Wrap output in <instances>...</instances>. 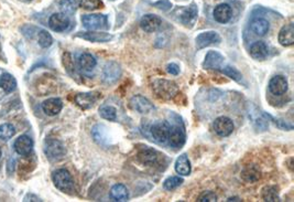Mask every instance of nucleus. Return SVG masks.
<instances>
[{"instance_id": "nucleus-41", "label": "nucleus", "mask_w": 294, "mask_h": 202, "mask_svg": "<svg viewBox=\"0 0 294 202\" xmlns=\"http://www.w3.org/2000/svg\"><path fill=\"white\" fill-rule=\"evenodd\" d=\"M63 63H64V67H65L66 71L70 73V74L74 75L75 73V66L74 63H73L72 61V58H71V54L70 53H65L64 54V58H63Z\"/></svg>"}, {"instance_id": "nucleus-11", "label": "nucleus", "mask_w": 294, "mask_h": 202, "mask_svg": "<svg viewBox=\"0 0 294 202\" xmlns=\"http://www.w3.org/2000/svg\"><path fill=\"white\" fill-rule=\"evenodd\" d=\"M137 158L142 165L145 166H153L159 160V154L155 149L150 147H142L137 154Z\"/></svg>"}, {"instance_id": "nucleus-12", "label": "nucleus", "mask_w": 294, "mask_h": 202, "mask_svg": "<svg viewBox=\"0 0 294 202\" xmlns=\"http://www.w3.org/2000/svg\"><path fill=\"white\" fill-rule=\"evenodd\" d=\"M14 148L20 156H29L33 149V140L27 135H21L15 140Z\"/></svg>"}, {"instance_id": "nucleus-22", "label": "nucleus", "mask_w": 294, "mask_h": 202, "mask_svg": "<svg viewBox=\"0 0 294 202\" xmlns=\"http://www.w3.org/2000/svg\"><path fill=\"white\" fill-rule=\"evenodd\" d=\"M249 53L252 55V59L258 60V61H262V60H265L268 57V54H269V49H268L266 42L257 41L250 46Z\"/></svg>"}, {"instance_id": "nucleus-10", "label": "nucleus", "mask_w": 294, "mask_h": 202, "mask_svg": "<svg viewBox=\"0 0 294 202\" xmlns=\"http://www.w3.org/2000/svg\"><path fill=\"white\" fill-rule=\"evenodd\" d=\"M130 106L133 111L140 114H149L154 110V105L148 98L142 95H135L130 100Z\"/></svg>"}, {"instance_id": "nucleus-47", "label": "nucleus", "mask_w": 294, "mask_h": 202, "mask_svg": "<svg viewBox=\"0 0 294 202\" xmlns=\"http://www.w3.org/2000/svg\"><path fill=\"white\" fill-rule=\"evenodd\" d=\"M0 157H1V149H0Z\"/></svg>"}, {"instance_id": "nucleus-36", "label": "nucleus", "mask_w": 294, "mask_h": 202, "mask_svg": "<svg viewBox=\"0 0 294 202\" xmlns=\"http://www.w3.org/2000/svg\"><path fill=\"white\" fill-rule=\"evenodd\" d=\"M38 44L40 45L41 48L46 49L53 44V38H52L51 34L45 31V30H41V31L38 33Z\"/></svg>"}, {"instance_id": "nucleus-45", "label": "nucleus", "mask_w": 294, "mask_h": 202, "mask_svg": "<svg viewBox=\"0 0 294 202\" xmlns=\"http://www.w3.org/2000/svg\"><path fill=\"white\" fill-rule=\"evenodd\" d=\"M24 201H42L40 198H38L37 196H33V195H28L25 196L24 198Z\"/></svg>"}, {"instance_id": "nucleus-16", "label": "nucleus", "mask_w": 294, "mask_h": 202, "mask_svg": "<svg viewBox=\"0 0 294 202\" xmlns=\"http://www.w3.org/2000/svg\"><path fill=\"white\" fill-rule=\"evenodd\" d=\"M50 28L55 32H63L70 25V19L65 14H53L49 19Z\"/></svg>"}, {"instance_id": "nucleus-8", "label": "nucleus", "mask_w": 294, "mask_h": 202, "mask_svg": "<svg viewBox=\"0 0 294 202\" xmlns=\"http://www.w3.org/2000/svg\"><path fill=\"white\" fill-rule=\"evenodd\" d=\"M122 76V67L114 61L107 62L103 70V80L107 84L115 83Z\"/></svg>"}, {"instance_id": "nucleus-49", "label": "nucleus", "mask_w": 294, "mask_h": 202, "mask_svg": "<svg viewBox=\"0 0 294 202\" xmlns=\"http://www.w3.org/2000/svg\"><path fill=\"white\" fill-rule=\"evenodd\" d=\"M24 1H31V0H24Z\"/></svg>"}, {"instance_id": "nucleus-23", "label": "nucleus", "mask_w": 294, "mask_h": 202, "mask_svg": "<svg viewBox=\"0 0 294 202\" xmlns=\"http://www.w3.org/2000/svg\"><path fill=\"white\" fill-rule=\"evenodd\" d=\"M279 42L281 45L290 46L294 44V25L289 23L280 30L279 32Z\"/></svg>"}, {"instance_id": "nucleus-5", "label": "nucleus", "mask_w": 294, "mask_h": 202, "mask_svg": "<svg viewBox=\"0 0 294 202\" xmlns=\"http://www.w3.org/2000/svg\"><path fill=\"white\" fill-rule=\"evenodd\" d=\"M168 132H170V124L166 120H159L153 125L150 126V134L153 137V140L159 144H166L168 138Z\"/></svg>"}, {"instance_id": "nucleus-18", "label": "nucleus", "mask_w": 294, "mask_h": 202, "mask_svg": "<svg viewBox=\"0 0 294 202\" xmlns=\"http://www.w3.org/2000/svg\"><path fill=\"white\" fill-rule=\"evenodd\" d=\"M214 19L219 23H227L232 17V9L228 3H220L216 6L213 12Z\"/></svg>"}, {"instance_id": "nucleus-43", "label": "nucleus", "mask_w": 294, "mask_h": 202, "mask_svg": "<svg viewBox=\"0 0 294 202\" xmlns=\"http://www.w3.org/2000/svg\"><path fill=\"white\" fill-rule=\"evenodd\" d=\"M154 6L157 7V8H159V9L164 10V11L168 10V9H170V8L172 7L171 2H170V1H168V0H160V1H158V2H155V3H154Z\"/></svg>"}, {"instance_id": "nucleus-25", "label": "nucleus", "mask_w": 294, "mask_h": 202, "mask_svg": "<svg viewBox=\"0 0 294 202\" xmlns=\"http://www.w3.org/2000/svg\"><path fill=\"white\" fill-rule=\"evenodd\" d=\"M250 28H252V32L256 34V36L263 37V36H266L268 32H269L270 23H269V21L266 19L258 18L252 21V24H250Z\"/></svg>"}, {"instance_id": "nucleus-35", "label": "nucleus", "mask_w": 294, "mask_h": 202, "mask_svg": "<svg viewBox=\"0 0 294 202\" xmlns=\"http://www.w3.org/2000/svg\"><path fill=\"white\" fill-rule=\"evenodd\" d=\"M99 115H101L103 118L114 122V120H116L117 118V110L114 106L104 105L99 109Z\"/></svg>"}, {"instance_id": "nucleus-14", "label": "nucleus", "mask_w": 294, "mask_h": 202, "mask_svg": "<svg viewBox=\"0 0 294 202\" xmlns=\"http://www.w3.org/2000/svg\"><path fill=\"white\" fill-rule=\"evenodd\" d=\"M289 88L288 80L283 75H275L272 77L269 82V91L273 95L280 96L287 93Z\"/></svg>"}, {"instance_id": "nucleus-20", "label": "nucleus", "mask_w": 294, "mask_h": 202, "mask_svg": "<svg viewBox=\"0 0 294 202\" xmlns=\"http://www.w3.org/2000/svg\"><path fill=\"white\" fill-rule=\"evenodd\" d=\"M77 37L90 42H109L110 40H112V38H114V36L110 33L96 32V31H93V30H90V31L80 32L77 34Z\"/></svg>"}, {"instance_id": "nucleus-40", "label": "nucleus", "mask_w": 294, "mask_h": 202, "mask_svg": "<svg viewBox=\"0 0 294 202\" xmlns=\"http://www.w3.org/2000/svg\"><path fill=\"white\" fill-rule=\"evenodd\" d=\"M183 183V179L180 177H168V179L164 180L163 187L167 190H173V189L180 187Z\"/></svg>"}, {"instance_id": "nucleus-33", "label": "nucleus", "mask_w": 294, "mask_h": 202, "mask_svg": "<svg viewBox=\"0 0 294 202\" xmlns=\"http://www.w3.org/2000/svg\"><path fill=\"white\" fill-rule=\"evenodd\" d=\"M241 177L247 182H254L257 180L260 179V171H259L256 167H247L241 173Z\"/></svg>"}, {"instance_id": "nucleus-21", "label": "nucleus", "mask_w": 294, "mask_h": 202, "mask_svg": "<svg viewBox=\"0 0 294 202\" xmlns=\"http://www.w3.org/2000/svg\"><path fill=\"white\" fill-rule=\"evenodd\" d=\"M63 109V102L61 98L58 97H53V98H49L43 102L42 104V110L46 115L49 116H55L58 115L60 112Z\"/></svg>"}, {"instance_id": "nucleus-24", "label": "nucleus", "mask_w": 294, "mask_h": 202, "mask_svg": "<svg viewBox=\"0 0 294 202\" xmlns=\"http://www.w3.org/2000/svg\"><path fill=\"white\" fill-rule=\"evenodd\" d=\"M256 109V107H254ZM249 118L253 124V126L258 131H266L268 128V118L266 113L259 114V111L256 109V112H249Z\"/></svg>"}, {"instance_id": "nucleus-28", "label": "nucleus", "mask_w": 294, "mask_h": 202, "mask_svg": "<svg viewBox=\"0 0 294 202\" xmlns=\"http://www.w3.org/2000/svg\"><path fill=\"white\" fill-rule=\"evenodd\" d=\"M92 134L94 137V140L98 143L99 145H105L109 137H108V133H107V127L103 124H97L93 127Z\"/></svg>"}, {"instance_id": "nucleus-48", "label": "nucleus", "mask_w": 294, "mask_h": 202, "mask_svg": "<svg viewBox=\"0 0 294 202\" xmlns=\"http://www.w3.org/2000/svg\"><path fill=\"white\" fill-rule=\"evenodd\" d=\"M0 53H1V46H0Z\"/></svg>"}, {"instance_id": "nucleus-1", "label": "nucleus", "mask_w": 294, "mask_h": 202, "mask_svg": "<svg viewBox=\"0 0 294 202\" xmlns=\"http://www.w3.org/2000/svg\"><path fill=\"white\" fill-rule=\"evenodd\" d=\"M172 117V125H170V132H168V143L173 148H182L187 140V133L182 119L179 115L174 113H170Z\"/></svg>"}, {"instance_id": "nucleus-9", "label": "nucleus", "mask_w": 294, "mask_h": 202, "mask_svg": "<svg viewBox=\"0 0 294 202\" xmlns=\"http://www.w3.org/2000/svg\"><path fill=\"white\" fill-rule=\"evenodd\" d=\"M220 41H222V38L216 31L202 32L196 37V48L198 50H202L206 48V46L219 45Z\"/></svg>"}, {"instance_id": "nucleus-31", "label": "nucleus", "mask_w": 294, "mask_h": 202, "mask_svg": "<svg viewBox=\"0 0 294 202\" xmlns=\"http://www.w3.org/2000/svg\"><path fill=\"white\" fill-rule=\"evenodd\" d=\"M220 73H223L228 77H231L233 81H236L237 83H243L244 79H243V74L237 70L236 67H231V66H226V67H222L218 70Z\"/></svg>"}, {"instance_id": "nucleus-2", "label": "nucleus", "mask_w": 294, "mask_h": 202, "mask_svg": "<svg viewBox=\"0 0 294 202\" xmlns=\"http://www.w3.org/2000/svg\"><path fill=\"white\" fill-rule=\"evenodd\" d=\"M152 89L159 98L170 101L179 94V87L174 82L164 79H158L153 81Z\"/></svg>"}, {"instance_id": "nucleus-34", "label": "nucleus", "mask_w": 294, "mask_h": 202, "mask_svg": "<svg viewBox=\"0 0 294 202\" xmlns=\"http://www.w3.org/2000/svg\"><path fill=\"white\" fill-rule=\"evenodd\" d=\"M77 7H79V3L76 0H61L60 1V9L65 15H73L76 11Z\"/></svg>"}, {"instance_id": "nucleus-39", "label": "nucleus", "mask_w": 294, "mask_h": 202, "mask_svg": "<svg viewBox=\"0 0 294 202\" xmlns=\"http://www.w3.org/2000/svg\"><path fill=\"white\" fill-rule=\"evenodd\" d=\"M80 6L86 10H96L103 7L102 0H80Z\"/></svg>"}, {"instance_id": "nucleus-29", "label": "nucleus", "mask_w": 294, "mask_h": 202, "mask_svg": "<svg viewBox=\"0 0 294 202\" xmlns=\"http://www.w3.org/2000/svg\"><path fill=\"white\" fill-rule=\"evenodd\" d=\"M0 88L6 93L14 92L17 89V81L9 73H3V74L0 76Z\"/></svg>"}, {"instance_id": "nucleus-26", "label": "nucleus", "mask_w": 294, "mask_h": 202, "mask_svg": "<svg viewBox=\"0 0 294 202\" xmlns=\"http://www.w3.org/2000/svg\"><path fill=\"white\" fill-rule=\"evenodd\" d=\"M175 171L180 176H189L191 174V162L188 155H181L175 161Z\"/></svg>"}, {"instance_id": "nucleus-46", "label": "nucleus", "mask_w": 294, "mask_h": 202, "mask_svg": "<svg viewBox=\"0 0 294 202\" xmlns=\"http://www.w3.org/2000/svg\"><path fill=\"white\" fill-rule=\"evenodd\" d=\"M227 201H240V198L238 197H233V198H229Z\"/></svg>"}, {"instance_id": "nucleus-13", "label": "nucleus", "mask_w": 294, "mask_h": 202, "mask_svg": "<svg viewBox=\"0 0 294 202\" xmlns=\"http://www.w3.org/2000/svg\"><path fill=\"white\" fill-rule=\"evenodd\" d=\"M162 25V20L160 17L152 15V14H148L145 15L142 18L140 19V27L146 32H155L161 28Z\"/></svg>"}, {"instance_id": "nucleus-19", "label": "nucleus", "mask_w": 294, "mask_h": 202, "mask_svg": "<svg viewBox=\"0 0 294 202\" xmlns=\"http://www.w3.org/2000/svg\"><path fill=\"white\" fill-rule=\"evenodd\" d=\"M99 98V93H79L75 96V103L81 109L88 110L93 107Z\"/></svg>"}, {"instance_id": "nucleus-15", "label": "nucleus", "mask_w": 294, "mask_h": 202, "mask_svg": "<svg viewBox=\"0 0 294 202\" xmlns=\"http://www.w3.org/2000/svg\"><path fill=\"white\" fill-rule=\"evenodd\" d=\"M224 62L225 58L223 54H220L217 51H210V52H207L204 62H203V67L218 71L223 67Z\"/></svg>"}, {"instance_id": "nucleus-42", "label": "nucleus", "mask_w": 294, "mask_h": 202, "mask_svg": "<svg viewBox=\"0 0 294 202\" xmlns=\"http://www.w3.org/2000/svg\"><path fill=\"white\" fill-rule=\"evenodd\" d=\"M198 202H216L217 201V196L211 191H205L197 198Z\"/></svg>"}, {"instance_id": "nucleus-44", "label": "nucleus", "mask_w": 294, "mask_h": 202, "mask_svg": "<svg viewBox=\"0 0 294 202\" xmlns=\"http://www.w3.org/2000/svg\"><path fill=\"white\" fill-rule=\"evenodd\" d=\"M167 71L168 73H170V74H172V75H178L179 73H180V67L178 66V64H175V63H170L167 67Z\"/></svg>"}, {"instance_id": "nucleus-30", "label": "nucleus", "mask_w": 294, "mask_h": 202, "mask_svg": "<svg viewBox=\"0 0 294 202\" xmlns=\"http://www.w3.org/2000/svg\"><path fill=\"white\" fill-rule=\"evenodd\" d=\"M97 61L92 54L89 53H83L79 59V66L82 70L85 72L93 71L95 67H96Z\"/></svg>"}, {"instance_id": "nucleus-17", "label": "nucleus", "mask_w": 294, "mask_h": 202, "mask_svg": "<svg viewBox=\"0 0 294 202\" xmlns=\"http://www.w3.org/2000/svg\"><path fill=\"white\" fill-rule=\"evenodd\" d=\"M197 15H198V10L195 3H192L191 6L188 8H184L180 15V20L185 27L192 28L195 21L197 19Z\"/></svg>"}, {"instance_id": "nucleus-3", "label": "nucleus", "mask_w": 294, "mask_h": 202, "mask_svg": "<svg viewBox=\"0 0 294 202\" xmlns=\"http://www.w3.org/2000/svg\"><path fill=\"white\" fill-rule=\"evenodd\" d=\"M54 186L63 192L72 193L74 191V181L71 174L66 169H58L52 174Z\"/></svg>"}, {"instance_id": "nucleus-38", "label": "nucleus", "mask_w": 294, "mask_h": 202, "mask_svg": "<svg viewBox=\"0 0 294 202\" xmlns=\"http://www.w3.org/2000/svg\"><path fill=\"white\" fill-rule=\"evenodd\" d=\"M267 118L270 119L272 123H274L275 126H278L280 130L282 131H292L293 130V125L292 124L288 123L287 120H283V119H280V118H275L273 117V116H271L269 114H266Z\"/></svg>"}, {"instance_id": "nucleus-7", "label": "nucleus", "mask_w": 294, "mask_h": 202, "mask_svg": "<svg viewBox=\"0 0 294 202\" xmlns=\"http://www.w3.org/2000/svg\"><path fill=\"white\" fill-rule=\"evenodd\" d=\"M233 123L232 120L226 117V116H220L217 117L213 123V130L214 132L220 137H227L233 132Z\"/></svg>"}, {"instance_id": "nucleus-4", "label": "nucleus", "mask_w": 294, "mask_h": 202, "mask_svg": "<svg viewBox=\"0 0 294 202\" xmlns=\"http://www.w3.org/2000/svg\"><path fill=\"white\" fill-rule=\"evenodd\" d=\"M44 153L50 161H59L64 158L66 154V149L62 144V141L54 138H49L45 140Z\"/></svg>"}, {"instance_id": "nucleus-6", "label": "nucleus", "mask_w": 294, "mask_h": 202, "mask_svg": "<svg viewBox=\"0 0 294 202\" xmlns=\"http://www.w3.org/2000/svg\"><path fill=\"white\" fill-rule=\"evenodd\" d=\"M83 27L87 30L108 28V18L105 15H84L82 17Z\"/></svg>"}, {"instance_id": "nucleus-32", "label": "nucleus", "mask_w": 294, "mask_h": 202, "mask_svg": "<svg viewBox=\"0 0 294 202\" xmlns=\"http://www.w3.org/2000/svg\"><path fill=\"white\" fill-rule=\"evenodd\" d=\"M262 199L268 202H276L280 201L278 188L275 186L265 187L262 190Z\"/></svg>"}, {"instance_id": "nucleus-37", "label": "nucleus", "mask_w": 294, "mask_h": 202, "mask_svg": "<svg viewBox=\"0 0 294 202\" xmlns=\"http://www.w3.org/2000/svg\"><path fill=\"white\" fill-rule=\"evenodd\" d=\"M15 134L16 130L11 124H2V125H0V139L8 140L12 138Z\"/></svg>"}, {"instance_id": "nucleus-27", "label": "nucleus", "mask_w": 294, "mask_h": 202, "mask_svg": "<svg viewBox=\"0 0 294 202\" xmlns=\"http://www.w3.org/2000/svg\"><path fill=\"white\" fill-rule=\"evenodd\" d=\"M110 197L114 201H127L129 199V191L124 184L117 183L110 189Z\"/></svg>"}]
</instances>
